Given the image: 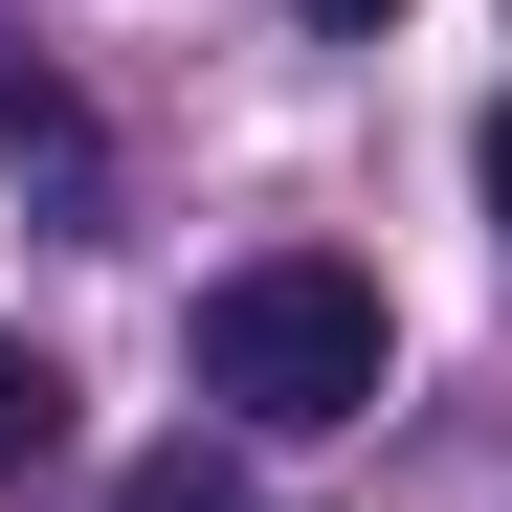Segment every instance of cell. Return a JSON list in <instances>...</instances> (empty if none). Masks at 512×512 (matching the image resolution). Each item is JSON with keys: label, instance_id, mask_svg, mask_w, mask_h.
<instances>
[{"label": "cell", "instance_id": "2", "mask_svg": "<svg viewBox=\"0 0 512 512\" xmlns=\"http://www.w3.org/2000/svg\"><path fill=\"white\" fill-rule=\"evenodd\" d=\"M45 446H67V379L23 357V334H0V468H45Z\"/></svg>", "mask_w": 512, "mask_h": 512}, {"label": "cell", "instance_id": "3", "mask_svg": "<svg viewBox=\"0 0 512 512\" xmlns=\"http://www.w3.org/2000/svg\"><path fill=\"white\" fill-rule=\"evenodd\" d=\"M112 512H245V490H223V468H201V446H156V468H134V490H112Z\"/></svg>", "mask_w": 512, "mask_h": 512}, {"label": "cell", "instance_id": "5", "mask_svg": "<svg viewBox=\"0 0 512 512\" xmlns=\"http://www.w3.org/2000/svg\"><path fill=\"white\" fill-rule=\"evenodd\" d=\"M312 23H401V0H312Z\"/></svg>", "mask_w": 512, "mask_h": 512}, {"label": "cell", "instance_id": "4", "mask_svg": "<svg viewBox=\"0 0 512 512\" xmlns=\"http://www.w3.org/2000/svg\"><path fill=\"white\" fill-rule=\"evenodd\" d=\"M490 223H512V112H490Z\"/></svg>", "mask_w": 512, "mask_h": 512}, {"label": "cell", "instance_id": "1", "mask_svg": "<svg viewBox=\"0 0 512 512\" xmlns=\"http://www.w3.org/2000/svg\"><path fill=\"white\" fill-rule=\"evenodd\" d=\"M379 268H334V245H268V268H223L201 290V401H245V423H357L379 401Z\"/></svg>", "mask_w": 512, "mask_h": 512}]
</instances>
